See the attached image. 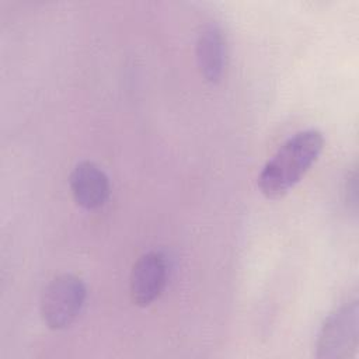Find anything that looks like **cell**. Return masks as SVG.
<instances>
[{"mask_svg":"<svg viewBox=\"0 0 359 359\" xmlns=\"http://www.w3.org/2000/svg\"><path fill=\"white\" fill-rule=\"evenodd\" d=\"M324 149L318 129H306L290 136L266 161L259 177V191L269 199L286 195L307 174Z\"/></svg>","mask_w":359,"mask_h":359,"instance_id":"obj_1","label":"cell"},{"mask_svg":"<svg viewBox=\"0 0 359 359\" xmlns=\"http://www.w3.org/2000/svg\"><path fill=\"white\" fill-rule=\"evenodd\" d=\"M87 297L84 282L73 273L52 279L41 297V316L52 330H65L80 316Z\"/></svg>","mask_w":359,"mask_h":359,"instance_id":"obj_2","label":"cell"},{"mask_svg":"<svg viewBox=\"0 0 359 359\" xmlns=\"http://www.w3.org/2000/svg\"><path fill=\"white\" fill-rule=\"evenodd\" d=\"M359 306L358 300H349L331 311L323 321L316 349L321 359L351 358L358 348Z\"/></svg>","mask_w":359,"mask_h":359,"instance_id":"obj_3","label":"cell"},{"mask_svg":"<svg viewBox=\"0 0 359 359\" xmlns=\"http://www.w3.org/2000/svg\"><path fill=\"white\" fill-rule=\"evenodd\" d=\"M167 282V261L158 251H149L137 258L130 273V297L140 307L151 304Z\"/></svg>","mask_w":359,"mask_h":359,"instance_id":"obj_4","label":"cell"},{"mask_svg":"<svg viewBox=\"0 0 359 359\" xmlns=\"http://www.w3.org/2000/svg\"><path fill=\"white\" fill-rule=\"evenodd\" d=\"M74 202L87 210L101 208L109 196V180L102 168L93 161H80L69 178Z\"/></svg>","mask_w":359,"mask_h":359,"instance_id":"obj_5","label":"cell"},{"mask_svg":"<svg viewBox=\"0 0 359 359\" xmlns=\"http://www.w3.org/2000/svg\"><path fill=\"white\" fill-rule=\"evenodd\" d=\"M227 42L223 29L215 24H206L196 39V62L203 79L217 83L226 69Z\"/></svg>","mask_w":359,"mask_h":359,"instance_id":"obj_6","label":"cell"},{"mask_svg":"<svg viewBox=\"0 0 359 359\" xmlns=\"http://www.w3.org/2000/svg\"><path fill=\"white\" fill-rule=\"evenodd\" d=\"M358 174L356 170H353L349 175H348V181H346V199L348 203L351 205V208L353 209V212H356V206H358Z\"/></svg>","mask_w":359,"mask_h":359,"instance_id":"obj_7","label":"cell"}]
</instances>
